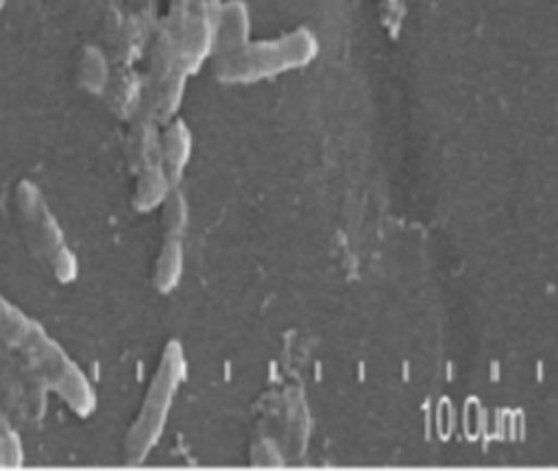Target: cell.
<instances>
[{
	"instance_id": "cell-10",
	"label": "cell",
	"mask_w": 558,
	"mask_h": 471,
	"mask_svg": "<svg viewBox=\"0 0 558 471\" xmlns=\"http://www.w3.org/2000/svg\"><path fill=\"white\" fill-rule=\"evenodd\" d=\"M166 225L168 231H177L185 225V203L181 196H170L166 205Z\"/></svg>"
},
{
	"instance_id": "cell-5",
	"label": "cell",
	"mask_w": 558,
	"mask_h": 471,
	"mask_svg": "<svg viewBox=\"0 0 558 471\" xmlns=\"http://www.w3.org/2000/svg\"><path fill=\"white\" fill-rule=\"evenodd\" d=\"M248 41V9L240 0L222 4L211 26V46L218 55H227Z\"/></svg>"
},
{
	"instance_id": "cell-6",
	"label": "cell",
	"mask_w": 558,
	"mask_h": 471,
	"mask_svg": "<svg viewBox=\"0 0 558 471\" xmlns=\"http://www.w3.org/2000/svg\"><path fill=\"white\" fill-rule=\"evenodd\" d=\"M161 148H163V161L168 166L170 177L179 174V170L185 166L190 155V133L183 126V122H174L168 126Z\"/></svg>"
},
{
	"instance_id": "cell-1",
	"label": "cell",
	"mask_w": 558,
	"mask_h": 471,
	"mask_svg": "<svg viewBox=\"0 0 558 471\" xmlns=\"http://www.w3.org/2000/svg\"><path fill=\"white\" fill-rule=\"evenodd\" d=\"M0 345L15 349L28 375L54 390L70 410L87 416L96 408V395L81 369L65 351L26 314L0 297Z\"/></svg>"
},
{
	"instance_id": "cell-11",
	"label": "cell",
	"mask_w": 558,
	"mask_h": 471,
	"mask_svg": "<svg viewBox=\"0 0 558 471\" xmlns=\"http://www.w3.org/2000/svg\"><path fill=\"white\" fill-rule=\"evenodd\" d=\"M0 454H11V456H17V445L13 440V432L7 430L4 425V419L0 416Z\"/></svg>"
},
{
	"instance_id": "cell-2",
	"label": "cell",
	"mask_w": 558,
	"mask_h": 471,
	"mask_svg": "<svg viewBox=\"0 0 558 471\" xmlns=\"http://www.w3.org/2000/svg\"><path fill=\"white\" fill-rule=\"evenodd\" d=\"M318 52V41L307 28H296L275 39L246 41L218 55L216 74L225 83H255L307 65Z\"/></svg>"
},
{
	"instance_id": "cell-8",
	"label": "cell",
	"mask_w": 558,
	"mask_h": 471,
	"mask_svg": "<svg viewBox=\"0 0 558 471\" xmlns=\"http://www.w3.org/2000/svg\"><path fill=\"white\" fill-rule=\"evenodd\" d=\"M78 76H81V83L89 92H100L107 85L109 68H107V61H105V57L98 48L87 46L83 50L81 61H78Z\"/></svg>"
},
{
	"instance_id": "cell-4",
	"label": "cell",
	"mask_w": 558,
	"mask_h": 471,
	"mask_svg": "<svg viewBox=\"0 0 558 471\" xmlns=\"http://www.w3.org/2000/svg\"><path fill=\"white\" fill-rule=\"evenodd\" d=\"M15 207L31 253L39 257L61 283L72 281L76 277V259L68 251L63 233L48 212L39 190L31 181L17 183Z\"/></svg>"
},
{
	"instance_id": "cell-3",
	"label": "cell",
	"mask_w": 558,
	"mask_h": 471,
	"mask_svg": "<svg viewBox=\"0 0 558 471\" xmlns=\"http://www.w3.org/2000/svg\"><path fill=\"white\" fill-rule=\"evenodd\" d=\"M183 377L185 358L181 342L170 340L161 353V362L148 386L144 403L126 434L124 451L131 462H142L148 456V451L157 445Z\"/></svg>"
},
{
	"instance_id": "cell-9",
	"label": "cell",
	"mask_w": 558,
	"mask_h": 471,
	"mask_svg": "<svg viewBox=\"0 0 558 471\" xmlns=\"http://www.w3.org/2000/svg\"><path fill=\"white\" fill-rule=\"evenodd\" d=\"M168 192V183H166V177L159 168L146 172L140 181V188H137V207L140 209H150L155 207L163 194Z\"/></svg>"
},
{
	"instance_id": "cell-12",
	"label": "cell",
	"mask_w": 558,
	"mask_h": 471,
	"mask_svg": "<svg viewBox=\"0 0 558 471\" xmlns=\"http://www.w3.org/2000/svg\"><path fill=\"white\" fill-rule=\"evenodd\" d=\"M2 4H4V0H0V7H2Z\"/></svg>"
},
{
	"instance_id": "cell-7",
	"label": "cell",
	"mask_w": 558,
	"mask_h": 471,
	"mask_svg": "<svg viewBox=\"0 0 558 471\" xmlns=\"http://www.w3.org/2000/svg\"><path fill=\"white\" fill-rule=\"evenodd\" d=\"M181 266H183V255H181V244L179 240H170L159 259H157V273H155V286L161 292L172 290L179 283L181 277Z\"/></svg>"
}]
</instances>
